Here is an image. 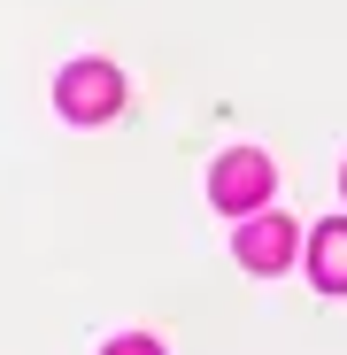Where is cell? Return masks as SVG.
<instances>
[{
    "label": "cell",
    "mask_w": 347,
    "mask_h": 355,
    "mask_svg": "<svg viewBox=\"0 0 347 355\" xmlns=\"http://www.w3.org/2000/svg\"><path fill=\"white\" fill-rule=\"evenodd\" d=\"M54 101H62L70 124H100V116L124 108V78H116L108 62H70V70H62V85H54Z\"/></svg>",
    "instance_id": "obj_1"
},
{
    "label": "cell",
    "mask_w": 347,
    "mask_h": 355,
    "mask_svg": "<svg viewBox=\"0 0 347 355\" xmlns=\"http://www.w3.org/2000/svg\"><path fill=\"white\" fill-rule=\"evenodd\" d=\"M208 201H216L224 216H255V209L270 201V162H263L255 147H231V155L216 162V178H208Z\"/></svg>",
    "instance_id": "obj_2"
},
{
    "label": "cell",
    "mask_w": 347,
    "mask_h": 355,
    "mask_svg": "<svg viewBox=\"0 0 347 355\" xmlns=\"http://www.w3.org/2000/svg\"><path fill=\"white\" fill-rule=\"evenodd\" d=\"M294 248H301V224H294V216H278V209H255V216L240 224V263L263 270V278L294 263Z\"/></svg>",
    "instance_id": "obj_3"
},
{
    "label": "cell",
    "mask_w": 347,
    "mask_h": 355,
    "mask_svg": "<svg viewBox=\"0 0 347 355\" xmlns=\"http://www.w3.org/2000/svg\"><path fill=\"white\" fill-rule=\"evenodd\" d=\"M309 270L324 293H347V224H317L309 232Z\"/></svg>",
    "instance_id": "obj_4"
},
{
    "label": "cell",
    "mask_w": 347,
    "mask_h": 355,
    "mask_svg": "<svg viewBox=\"0 0 347 355\" xmlns=\"http://www.w3.org/2000/svg\"><path fill=\"white\" fill-rule=\"evenodd\" d=\"M100 355H162V347H154V340H147V332H124V340H108V347H100Z\"/></svg>",
    "instance_id": "obj_5"
},
{
    "label": "cell",
    "mask_w": 347,
    "mask_h": 355,
    "mask_svg": "<svg viewBox=\"0 0 347 355\" xmlns=\"http://www.w3.org/2000/svg\"><path fill=\"white\" fill-rule=\"evenodd\" d=\"M339 186H347V170H339Z\"/></svg>",
    "instance_id": "obj_6"
}]
</instances>
